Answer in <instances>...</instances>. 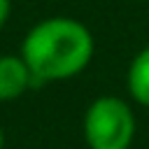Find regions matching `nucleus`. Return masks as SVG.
Returning a JSON list of instances; mask_svg holds the SVG:
<instances>
[{
	"label": "nucleus",
	"instance_id": "1",
	"mask_svg": "<svg viewBox=\"0 0 149 149\" xmlns=\"http://www.w3.org/2000/svg\"><path fill=\"white\" fill-rule=\"evenodd\" d=\"M95 51L91 30L70 16H49L37 21L21 42V58L26 61L33 84L61 81L86 70Z\"/></svg>",
	"mask_w": 149,
	"mask_h": 149
},
{
	"label": "nucleus",
	"instance_id": "2",
	"mask_svg": "<svg viewBox=\"0 0 149 149\" xmlns=\"http://www.w3.org/2000/svg\"><path fill=\"white\" fill-rule=\"evenodd\" d=\"M81 130L88 149H130L135 140V114L126 100L100 95L86 107Z\"/></svg>",
	"mask_w": 149,
	"mask_h": 149
},
{
	"label": "nucleus",
	"instance_id": "3",
	"mask_svg": "<svg viewBox=\"0 0 149 149\" xmlns=\"http://www.w3.org/2000/svg\"><path fill=\"white\" fill-rule=\"evenodd\" d=\"M33 84V74L26 61L19 56H0V102H9L21 98Z\"/></svg>",
	"mask_w": 149,
	"mask_h": 149
},
{
	"label": "nucleus",
	"instance_id": "4",
	"mask_svg": "<svg viewBox=\"0 0 149 149\" xmlns=\"http://www.w3.org/2000/svg\"><path fill=\"white\" fill-rule=\"evenodd\" d=\"M126 86L130 98L142 105L149 107V44L142 47L135 58L128 65V74H126Z\"/></svg>",
	"mask_w": 149,
	"mask_h": 149
},
{
	"label": "nucleus",
	"instance_id": "5",
	"mask_svg": "<svg viewBox=\"0 0 149 149\" xmlns=\"http://www.w3.org/2000/svg\"><path fill=\"white\" fill-rule=\"evenodd\" d=\"M9 14H12V0H0V28L7 23Z\"/></svg>",
	"mask_w": 149,
	"mask_h": 149
},
{
	"label": "nucleus",
	"instance_id": "6",
	"mask_svg": "<svg viewBox=\"0 0 149 149\" xmlns=\"http://www.w3.org/2000/svg\"><path fill=\"white\" fill-rule=\"evenodd\" d=\"M0 149H5V133H2V128H0Z\"/></svg>",
	"mask_w": 149,
	"mask_h": 149
}]
</instances>
